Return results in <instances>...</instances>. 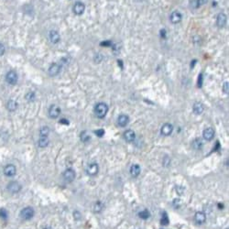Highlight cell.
I'll return each instance as SVG.
<instances>
[{
  "label": "cell",
  "mask_w": 229,
  "mask_h": 229,
  "mask_svg": "<svg viewBox=\"0 0 229 229\" xmlns=\"http://www.w3.org/2000/svg\"><path fill=\"white\" fill-rule=\"evenodd\" d=\"M206 2H207V0H192V1H191V5H192V8L198 9L201 6L204 5Z\"/></svg>",
  "instance_id": "7402d4cb"
},
{
  "label": "cell",
  "mask_w": 229,
  "mask_h": 229,
  "mask_svg": "<svg viewBox=\"0 0 229 229\" xmlns=\"http://www.w3.org/2000/svg\"><path fill=\"white\" fill-rule=\"evenodd\" d=\"M160 222H161V224H163V225H167V224H169V217H168V215H167L166 213H164L162 214V217H161Z\"/></svg>",
  "instance_id": "f1b7e54d"
},
{
  "label": "cell",
  "mask_w": 229,
  "mask_h": 229,
  "mask_svg": "<svg viewBox=\"0 0 229 229\" xmlns=\"http://www.w3.org/2000/svg\"><path fill=\"white\" fill-rule=\"evenodd\" d=\"M44 229H53L52 227H51V226H47V227H45Z\"/></svg>",
  "instance_id": "f35d334b"
},
{
  "label": "cell",
  "mask_w": 229,
  "mask_h": 229,
  "mask_svg": "<svg viewBox=\"0 0 229 229\" xmlns=\"http://www.w3.org/2000/svg\"><path fill=\"white\" fill-rule=\"evenodd\" d=\"M35 97H36V95H35V93H33V92H30L25 95V98L28 102H33L35 100Z\"/></svg>",
  "instance_id": "4316f807"
},
{
  "label": "cell",
  "mask_w": 229,
  "mask_h": 229,
  "mask_svg": "<svg viewBox=\"0 0 229 229\" xmlns=\"http://www.w3.org/2000/svg\"><path fill=\"white\" fill-rule=\"evenodd\" d=\"M49 145V139L48 137H41L39 139V146L41 148H46Z\"/></svg>",
  "instance_id": "603a6c76"
},
{
  "label": "cell",
  "mask_w": 229,
  "mask_h": 229,
  "mask_svg": "<svg viewBox=\"0 0 229 229\" xmlns=\"http://www.w3.org/2000/svg\"><path fill=\"white\" fill-rule=\"evenodd\" d=\"M18 79H19L18 74H17V72H14V71L9 72L7 73V75H6V80H7V82H8L9 84H12V85H14V84H16V83H18Z\"/></svg>",
  "instance_id": "277c9868"
},
{
  "label": "cell",
  "mask_w": 229,
  "mask_h": 229,
  "mask_svg": "<svg viewBox=\"0 0 229 229\" xmlns=\"http://www.w3.org/2000/svg\"><path fill=\"white\" fill-rule=\"evenodd\" d=\"M18 106H19V104H18V103H17L15 100H9V101L8 102V104H7V108H8V110L10 111V112L16 111L17 108H18Z\"/></svg>",
  "instance_id": "ffe728a7"
},
{
  "label": "cell",
  "mask_w": 229,
  "mask_h": 229,
  "mask_svg": "<svg viewBox=\"0 0 229 229\" xmlns=\"http://www.w3.org/2000/svg\"><path fill=\"white\" fill-rule=\"evenodd\" d=\"M50 134V129L48 127H42L40 130L41 137H48Z\"/></svg>",
  "instance_id": "cb8c5ba5"
},
{
  "label": "cell",
  "mask_w": 229,
  "mask_h": 229,
  "mask_svg": "<svg viewBox=\"0 0 229 229\" xmlns=\"http://www.w3.org/2000/svg\"><path fill=\"white\" fill-rule=\"evenodd\" d=\"M203 139L205 140H212L214 137V130L212 129V128H207L203 130Z\"/></svg>",
  "instance_id": "5bb4252c"
},
{
  "label": "cell",
  "mask_w": 229,
  "mask_h": 229,
  "mask_svg": "<svg viewBox=\"0 0 229 229\" xmlns=\"http://www.w3.org/2000/svg\"><path fill=\"white\" fill-rule=\"evenodd\" d=\"M202 80H203V75H200V76H199V81H198V86H199V87L202 86V82H203Z\"/></svg>",
  "instance_id": "8d00e7d4"
},
{
  "label": "cell",
  "mask_w": 229,
  "mask_h": 229,
  "mask_svg": "<svg viewBox=\"0 0 229 229\" xmlns=\"http://www.w3.org/2000/svg\"><path fill=\"white\" fill-rule=\"evenodd\" d=\"M140 167L138 164H134L130 168V173L133 177H138L140 174Z\"/></svg>",
  "instance_id": "44dd1931"
},
{
  "label": "cell",
  "mask_w": 229,
  "mask_h": 229,
  "mask_svg": "<svg viewBox=\"0 0 229 229\" xmlns=\"http://www.w3.org/2000/svg\"><path fill=\"white\" fill-rule=\"evenodd\" d=\"M129 118L127 116V114H120L118 118V124L121 128L126 127L129 124Z\"/></svg>",
  "instance_id": "2e32d148"
},
{
  "label": "cell",
  "mask_w": 229,
  "mask_h": 229,
  "mask_svg": "<svg viewBox=\"0 0 229 229\" xmlns=\"http://www.w3.org/2000/svg\"><path fill=\"white\" fill-rule=\"evenodd\" d=\"M84 10H85V6L82 2H76L73 6V9H72L73 13L75 15H78V16L82 15L84 12Z\"/></svg>",
  "instance_id": "52a82bcc"
},
{
  "label": "cell",
  "mask_w": 229,
  "mask_h": 229,
  "mask_svg": "<svg viewBox=\"0 0 229 229\" xmlns=\"http://www.w3.org/2000/svg\"><path fill=\"white\" fill-rule=\"evenodd\" d=\"M34 216V210L32 207H25L20 212V217L23 220H30Z\"/></svg>",
  "instance_id": "7a4b0ae2"
},
{
  "label": "cell",
  "mask_w": 229,
  "mask_h": 229,
  "mask_svg": "<svg viewBox=\"0 0 229 229\" xmlns=\"http://www.w3.org/2000/svg\"><path fill=\"white\" fill-rule=\"evenodd\" d=\"M8 191L11 193H18L21 190V185L18 181H10L7 187Z\"/></svg>",
  "instance_id": "3957f363"
},
{
  "label": "cell",
  "mask_w": 229,
  "mask_h": 229,
  "mask_svg": "<svg viewBox=\"0 0 229 229\" xmlns=\"http://www.w3.org/2000/svg\"><path fill=\"white\" fill-rule=\"evenodd\" d=\"M49 38H50V41L51 43L53 44H56L60 41L61 40V37H60V34L58 33V31L56 30H51L50 33H49Z\"/></svg>",
  "instance_id": "9a60e30c"
},
{
  "label": "cell",
  "mask_w": 229,
  "mask_h": 229,
  "mask_svg": "<svg viewBox=\"0 0 229 229\" xmlns=\"http://www.w3.org/2000/svg\"><path fill=\"white\" fill-rule=\"evenodd\" d=\"M160 36H161L162 38H165V37H166V30H160Z\"/></svg>",
  "instance_id": "74e56055"
},
{
  "label": "cell",
  "mask_w": 229,
  "mask_h": 229,
  "mask_svg": "<svg viewBox=\"0 0 229 229\" xmlns=\"http://www.w3.org/2000/svg\"><path fill=\"white\" fill-rule=\"evenodd\" d=\"M17 172V169L14 165L9 164L5 167L4 169V174L8 177H13Z\"/></svg>",
  "instance_id": "30bf717a"
},
{
  "label": "cell",
  "mask_w": 229,
  "mask_h": 229,
  "mask_svg": "<svg viewBox=\"0 0 229 229\" xmlns=\"http://www.w3.org/2000/svg\"><path fill=\"white\" fill-rule=\"evenodd\" d=\"M139 214V217L142 218V219H148L150 217V213H149L148 210H144V211L140 212Z\"/></svg>",
  "instance_id": "f546056e"
},
{
  "label": "cell",
  "mask_w": 229,
  "mask_h": 229,
  "mask_svg": "<svg viewBox=\"0 0 229 229\" xmlns=\"http://www.w3.org/2000/svg\"><path fill=\"white\" fill-rule=\"evenodd\" d=\"M194 220L197 224H202L205 222L206 220V216H205V213H203V212H197L194 215Z\"/></svg>",
  "instance_id": "e0dca14e"
},
{
  "label": "cell",
  "mask_w": 229,
  "mask_h": 229,
  "mask_svg": "<svg viewBox=\"0 0 229 229\" xmlns=\"http://www.w3.org/2000/svg\"><path fill=\"white\" fill-rule=\"evenodd\" d=\"M103 207H104L103 203H102L101 202H97V203H95V205H94V211H95L96 213H100V212L102 211Z\"/></svg>",
  "instance_id": "4dcf8cb0"
},
{
  "label": "cell",
  "mask_w": 229,
  "mask_h": 229,
  "mask_svg": "<svg viewBox=\"0 0 229 229\" xmlns=\"http://www.w3.org/2000/svg\"><path fill=\"white\" fill-rule=\"evenodd\" d=\"M90 139H91V137L89 136V134L87 133V131H83L81 133V140L83 142H87V141L90 140Z\"/></svg>",
  "instance_id": "484cf974"
},
{
  "label": "cell",
  "mask_w": 229,
  "mask_h": 229,
  "mask_svg": "<svg viewBox=\"0 0 229 229\" xmlns=\"http://www.w3.org/2000/svg\"><path fill=\"white\" fill-rule=\"evenodd\" d=\"M75 171L72 169H67L64 172H63V178L67 182H72L74 179H75Z\"/></svg>",
  "instance_id": "8992f818"
},
{
  "label": "cell",
  "mask_w": 229,
  "mask_h": 229,
  "mask_svg": "<svg viewBox=\"0 0 229 229\" xmlns=\"http://www.w3.org/2000/svg\"><path fill=\"white\" fill-rule=\"evenodd\" d=\"M73 216H74V218H75L76 220H79V219L82 217V215H81L80 212H78V211H75V212L73 213Z\"/></svg>",
  "instance_id": "e575fe53"
},
{
  "label": "cell",
  "mask_w": 229,
  "mask_h": 229,
  "mask_svg": "<svg viewBox=\"0 0 229 229\" xmlns=\"http://www.w3.org/2000/svg\"><path fill=\"white\" fill-rule=\"evenodd\" d=\"M99 171V167L96 163H91L87 166L86 168V172L89 176H94L98 173Z\"/></svg>",
  "instance_id": "ba28073f"
},
{
  "label": "cell",
  "mask_w": 229,
  "mask_h": 229,
  "mask_svg": "<svg viewBox=\"0 0 229 229\" xmlns=\"http://www.w3.org/2000/svg\"><path fill=\"white\" fill-rule=\"evenodd\" d=\"M223 92L225 94H228V83L227 82H225L223 85Z\"/></svg>",
  "instance_id": "d6a6232c"
},
{
  "label": "cell",
  "mask_w": 229,
  "mask_h": 229,
  "mask_svg": "<svg viewBox=\"0 0 229 229\" xmlns=\"http://www.w3.org/2000/svg\"><path fill=\"white\" fill-rule=\"evenodd\" d=\"M108 112V106L104 103H99L94 107V113L95 116L99 118H104Z\"/></svg>",
  "instance_id": "6da1fadb"
},
{
  "label": "cell",
  "mask_w": 229,
  "mask_h": 229,
  "mask_svg": "<svg viewBox=\"0 0 229 229\" xmlns=\"http://www.w3.org/2000/svg\"><path fill=\"white\" fill-rule=\"evenodd\" d=\"M192 110H193V112H194L196 114H201L203 112V110H204V106H203V104L202 103L196 102V103L193 104V106H192Z\"/></svg>",
  "instance_id": "d6986e66"
},
{
  "label": "cell",
  "mask_w": 229,
  "mask_h": 229,
  "mask_svg": "<svg viewBox=\"0 0 229 229\" xmlns=\"http://www.w3.org/2000/svg\"><path fill=\"white\" fill-rule=\"evenodd\" d=\"M160 131L163 136H170L173 131V126L170 123H166L162 126Z\"/></svg>",
  "instance_id": "4fadbf2b"
},
{
  "label": "cell",
  "mask_w": 229,
  "mask_h": 229,
  "mask_svg": "<svg viewBox=\"0 0 229 229\" xmlns=\"http://www.w3.org/2000/svg\"><path fill=\"white\" fill-rule=\"evenodd\" d=\"M192 147L195 149V150H201L202 147H203V142L201 139H196L193 142H192Z\"/></svg>",
  "instance_id": "d4e9b609"
},
{
  "label": "cell",
  "mask_w": 229,
  "mask_h": 229,
  "mask_svg": "<svg viewBox=\"0 0 229 229\" xmlns=\"http://www.w3.org/2000/svg\"><path fill=\"white\" fill-rule=\"evenodd\" d=\"M182 16L179 11H173L170 16V20L172 24H178L181 21Z\"/></svg>",
  "instance_id": "8fae6325"
},
{
  "label": "cell",
  "mask_w": 229,
  "mask_h": 229,
  "mask_svg": "<svg viewBox=\"0 0 229 229\" xmlns=\"http://www.w3.org/2000/svg\"><path fill=\"white\" fill-rule=\"evenodd\" d=\"M226 16L224 13H219L216 19V25L218 28H224L226 24Z\"/></svg>",
  "instance_id": "7c38bea8"
},
{
  "label": "cell",
  "mask_w": 229,
  "mask_h": 229,
  "mask_svg": "<svg viewBox=\"0 0 229 229\" xmlns=\"http://www.w3.org/2000/svg\"><path fill=\"white\" fill-rule=\"evenodd\" d=\"M61 114V108L56 105V104H52L51 105V107L49 108V116L51 118H57Z\"/></svg>",
  "instance_id": "5b68a950"
},
{
  "label": "cell",
  "mask_w": 229,
  "mask_h": 229,
  "mask_svg": "<svg viewBox=\"0 0 229 229\" xmlns=\"http://www.w3.org/2000/svg\"><path fill=\"white\" fill-rule=\"evenodd\" d=\"M8 216H9V213H8L6 209H4V208L0 209V218L6 220V219H8Z\"/></svg>",
  "instance_id": "83f0119b"
},
{
  "label": "cell",
  "mask_w": 229,
  "mask_h": 229,
  "mask_svg": "<svg viewBox=\"0 0 229 229\" xmlns=\"http://www.w3.org/2000/svg\"><path fill=\"white\" fill-rule=\"evenodd\" d=\"M5 51H6V49H5V46L2 44V43H0V56H2V55H4V53H5Z\"/></svg>",
  "instance_id": "836d02e7"
},
{
  "label": "cell",
  "mask_w": 229,
  "mask_h": 229,
  "mask_svg": "<svg viewBox=\"0 0 229 229\" xmlns=\"http://www.w3.org/2000/svg\"><path fill=\"white\" fill-rule=\"evenodd\" d=\"M61 69H62V66L59 63H52L50 66L48 72H49V74L51 76H56L61 72Z\"/></svg>",
  "instance_id": "9c48e42d"
},
{
  "label": "cell",
  "mask_w": 229,
  "mask_h": 229,
  "mask_svg": "<svg viewBox=\"0 0 229 229\" xmlns=\"http://www.w3.org/2000/svg\"><path fill=\"white\" fill-rule=\"evenodd\" d=\"M94 133H95V135L97 137H103L104 134V129H98V130H95Z\"/></svg>",
  "instance_id": "1f68e13d"
},
{
  "label": "cell",
  "mask_w": 229,
  "mask_h": 229,
  "mask_svg": "<svg viewBox=\"0 0 229 229\" xmlns=\"http://www.w3.org/2000/svg\"><path fill=\"white\" fill-rule=\"evenodd\" d=\"M60 123H61V124H63V125H69V121H68L67 119H65V118L61 119V120H60Z\"/></svg>",
  "instance_id": "d590c367"
},
{
  "label": "cell",
  "mask_w": 229,
  "mask_h": 229,
  "mask_svg": "<svg viewBox=\"0 0 229 229\" xmlns=\"http://www.w3.org/2000/svg\"><path fill=\"white\" fill-rule=\"evenodd\" d=\"M124 139L127 141H129V142H132L136 139V134H135V132L133 130L129 129V130L125 131V133H124Z\"/></svg>",
  "instance_id": "ac0fdd59"
}]
</instances>
